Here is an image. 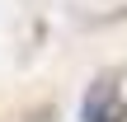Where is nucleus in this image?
<instances>
[{"label":"nucleus","instance_id":"obj_1","mask_svg":"<svg viewBox=\"0 0 127 122\" xmlns=\"http://www.w3.org/2000/svg\"><path fill=\"white\" fill-rule=\"evenodd\" d=\"M80 118H85V122H118V85H113V75L94 80V89L85 94Z\"/></svg>","mask_w":127,"mask_h":122}]
</instances>
